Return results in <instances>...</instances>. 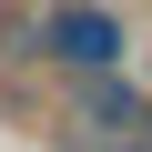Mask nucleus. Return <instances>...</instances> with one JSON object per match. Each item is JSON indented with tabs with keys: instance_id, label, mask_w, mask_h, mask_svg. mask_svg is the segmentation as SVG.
Listing matches in <instances>:
<instances>
[{
	"instance_id": "nucleus-1",
	"label": "nucleus",
	"mask_w": 152,
	"mask_h": 152,
	"mask_svg": "<svg viewBox=\"0 0 152 152\" xmlns=\"http://www.w3.org/2000/svg\"><path fill=\"white\" fill-rule=\"evenodd\" d=\"M20 51L61 61L71 81H102V71H122L132 31H122V10H112V0H61V10H41V20L20 31Z\"/></svg>"
},
{
	"instance_id": "nucleus-2",
	"label": "nucleus",
	"mask_w": 152,
	"mask_h": 152,
	"mask_svg": "<svg viewBox=\"0 0 152 152\" xmlns=\"http://www.w3.org/2000/svg\"><path fill=\"white\" fill-rule=\"evenodd\" d=\"M71 132H91V142H152V102L142 81H122V71H102V81H71Z\"/></svg>"
},
{
	"instance_id": "nucleus-3",
	"label": "nucleus",
	"mask_w": 152,
	"mask_h": 152,
	"mask_svg": "<svg viewBox=\"0 0 152 152\" xmlns=\"http://www.w3.org/2000/svg\"><path fill=\"white\" fill-rule=\"evenodd\" d=\"M91 152H152V142H91Z\"/></svg>"
},
{
	"instance_id": "nucleus-4",
	"label": "nucleus",
	"mask_w": 152,
	"mask_h": 152,
	"mask_svg": "<svg viewBox=\"0 0 152 152\" xmlns=\"http://www.w3.org/2000/svg\"><path fill=\"white\" fill-rule=\"evenodd\" d=\"M51 10H61V0H51Z\"/></svg>"
},
{
	"instance_id": "nucleus-5",
	"label": "nucleus",
	"mask_w": 152,
	"mask_h": 152,
	"mask_svg": "<svg viewBox=\"0 0 152 152\" xmlns=\"http://www.w3.org/2000/svg\"><path fill=\"white\" fill-rule=\"evenodd\" d=\"M112 10H122V0H112Z\"/></svg>"
}]
</instances>
